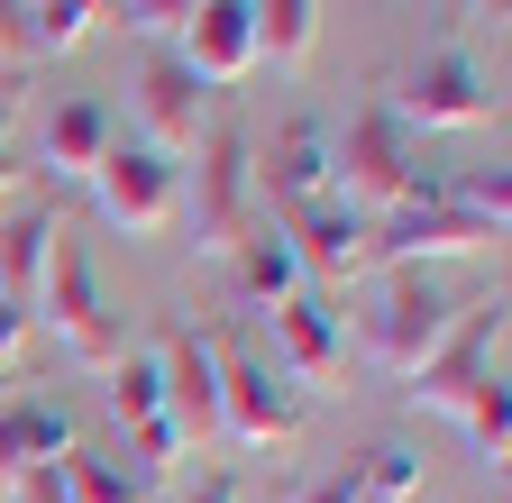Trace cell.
<instances>
[{
    "label": "cell",
    "instance_id": "cell-13",
    "mask_svg": "<svg viewBox=\"0 0 512 503\" xmlns=\"http://www.w3.org/2000/svg\"><path fill=\"white\" fill-rule=\"evenodd\" d=\"M339 193V174H330V119H284L275 147H256V202L266 211H311V202H330Z\"/></svg>",
    "mask_w": 512,
    "mask_h": 503
},
{
    "label": "cell",
    "instance_id": "cell-11",
    "mask_svg": "<svg viewBox=\"0 0 512 503\" xmlns=\"http://www.w3.org/2000/svg\"><path fill=\"white\" fill-rule=\"evenodd\" d=\"M293 430H302V394L256 348H220V439L229 449H275Z\"/></svg>",
    "mask_w": 512,
    "mask_h": 503
},
{
    "label": "cell",
    "instance_id": "cell-25",
    "mask_svg": "<svg viewBox=\"0 0 512 503\" xmlns=\"http://www.w3.org/2000/svg\"><path fill=\"white\" fill-rule=\"evenodd\" d=\"M192 10H202V0H110V19H128L138 37H174Z\"/></svg>",
    "mask_w": 512,
    "mask_h": 503
},
{
    "label": "cell",
    "instance_id": "cell-14",
    "mask_svg": "<svg viewBox=\"0 0 512 503\" xmlns=\"http://www.w3.org/2000/svg\"><path fill=\"white\" fill-rule=\"evenodd\" d=\"M174 65L202 83V92H229L256 74V19H247V0H202L183 28H174Z\"/></svg>",
    "mask_w": 512,
    "mask_h": 503
},
{
    "label": "cell",
    "instance_id": "cell-7",
    "mask_svg": "<svg viewBox=\"0 0 512 503\" xmlns=\"http://www.w3.org/2000/svg\"><path fill=\"white\" fill-rule=\"evenodd\" d=\"M83 193L101 202L110 229H128V238H165V229L183 220V165L156 156L147 138H110L101 165L83 174Z\"/></svg>",
    "mask_w": 512,
    "mask_h": 503
},
{
    "label": "cell",
    "instance_id": "cell-33",
    "mask_svg": "<svg viewBox=\"0 0 512 503\" xmlns=\"http://www.w3.org/2000/svg\"><path fill=\"white\" fill-rule=\"evenodd\" d=\"M0 394H10V375H0Z\"/></svg>",
    "mask_w": 512,
    "mask_h": 503
},
{
    "label": "cell",
    "instance_id": "cell-31",
    "mask_svg": "<svg viewBox=\"0 0 512 503\" xmlns=\"http://www.w3.org/2000/svg\"><path fill=\"white\" fill-rule=\"evenodd\" d=\"M174 503H238V485H229V476H202V485H183Z\"/></svg>",
    "mask_w": 512,
    "mask_h": 503
},
{
    "label": "cell",
    "instance_id": "cell-32",
    "mask_svg": "<svg viewBox=\"0 0 512 503\" xmlns=\"http://www.w3.org/2000/svg\"><path fill=\"white\" fill-rule=\"evenodd\" d=\"M476 10H494V19H503V0H476Z\"/></svg>",
    "mask_w": 512,
    "mask_h": 503
},
{
    "label": "cell",
    "instance_id": "cell-4",
    "mask_svg": "<svg viewBox=\"0 0 512 503\" xmlns=\"http://www.w3.org/2000/svg\"><path fill=\"white\" fill-rule=\"evenodd\" d=\"M330 174H339V202L366 220H384L394 202L421 193V138L384 110V92L348 110V129H330Z\"/></svg>",
    "mask_w": 512,
    "mask_h": 503
},
{
    "label": "cell",
    "instance_id": "cell-10",
    "mask_svg": "<svg viewBox=\"0 0 512 503\" xmlns=\"http://www.w3.org/2000/svg\"><path fill=\"white\" fill-rule=\"evenodd\" d=\"M266 330H275V348H266V366L284 375L293 394H330L339 375H348V321H339V302L330 293H284L275 311H266Z\"/></svg>",
    "mask_w": 512,
    "mask_h": 503
},
{
    "label": "cell",
    "instance_id": "cell-5",
    "mask_svg": "<svg viewBox=\"0 0 512 503\" xmlns=\"http://www.w3.org/2000/svg\"><path fill=\"white\" fill-rule=\"evenodd\" d=\"M448 321H458V302H448V284L430 266H384L357 348H366V366H384V375H403V385H412V375L430 366V348L448 339Z\"/></svg>",
    "mask_w": 512,
    "mask_h": 503
},
{
    "label": "cell",
    "instance_id": "cell-28",
    "mask_svg": "<svg viewBox=\"0 0 512 503\" xmlns=\"http://www.w3.org/2000/svg\"><path fill=\"white\" fill-rule=\"evenodd\" d=\"M10 503H74V494H64V458H55V467H28V476L10 485Z\"/></svg>",
    "mask_w": 512,
    "mask_h": 503
},
{
    "label": "cell",
    "instance_id": "cell-9",
    "mask_svg": "<svg viewBox=\"0 0 512 503\" xmlns=\"http://www.w3.org/2000/svg\"><path fill=\"white\" fill-rule=\"evenodd\" d=\"M384 110H394L412 138H421V129H494V119H503V92L485 83L476 55L439 46V55H421V65L384 92Z\"/></svg>",
    "mask_w": 512,
    "mask_h": 503
},
{
    "label": "cell",
    "instance_id": "cell-19",
    "mask_svg": "<svg viewBox=\"0 0 512 503\" xmlns=\"http://www.w3.org/2000/svg\"><path fill=\"white\" fill-rule=\"evenodd\" d=\"M229 293L247 302V311H275L284 293H302V266H293V238L275 229V220H256L238 247H229Z\"/></svg>",
    "mask_w": 512,
    "mask_h": 503
},
{
    "label": "cell",
    "instance_id": "cell-30",
    "mask_svg": "<svg viewBox=\"0 0 512 503\" xmlns=\"http://www.w3.org/2000/svg\"><path fill=\"white\" fill-rule=\"evenodd\" d=\"M28 339H37V321H28L19 302H0V375L19 366V348H28Z\"/></svg>",
    "mask_w": 512,
    "mask_h": 503
},
{
    "label": "cell",
    "instance_id": "cell-29",
    "mask_svg": "<svg viewBox=\"0 0 512 503\" xmlns=\"http://www.w3.org/2000/svg\"><path fill=\"white\" fill-rule=\"evenodd\" d=\"M293 503H366V494H357V467H330V476H311Z\"/></svg>",
    "mask_w": 512,
    "mask_h": 503
},
{
    "label": "cell",
    "instance_id": "cell-3",
    "mask_svg": "<svg viewBox=\"0 0 512 503\" xmlns=\"http://www.w3.org/2000/svg\"><path fill=\"white\" fill-rule=\"evenodd\" d=\"M202 165H183V238H192V257H211L229 266V247L256 229V138L238 129V119H211V138L192 147Z\"/></svg>",
    "mask_w": 512,
    "mask_h": 503
},
{
    "label": "cell",
    "instance_id": "cell-17",
    "mask_svg": "<svg viewBox=\"0 0 512 503\" xmlns=\"http://www.w3.org/2000/svg\"><path fill=\"white\" fill-rule=\"evenodd\" d=\"M64 449H74V412H64V394H28V385L0 394V494H10L28 467H55Z\"/></svg>",
    "mask_w": 512,
    "mask_h": 503
},
{
    "label": "cell",
    "instance_id": "cell-15",
    "mask_svg": "<svg viewBox=\"0 0 512 503\" xmlns=\"http://www.w3.org/2000/svg\"><path fill=\"white\" fill-rule=\"evenodd\" d=\"M284 238H293V266H302V284L311 293H330V284H357L366 275V211H348L339 193L330 202H311V211H293V220H275Z\"/></svg>",
    "mask_w": 512,
    "mask_h": 503
},
{
    "label": "cell",
    "instance_id": "cell-2",
    "mask_svg": "<svg viewBox=\"0 0 512 503\" xmlns=\"http://www.w3.org/2000/svg\"><path fill=\"white\" fill-rule=\"evenodd\" d=\"M37 330H55V348L74 357L83 375H110L128 357V311L110 302V275L92 257V238L83 229H64L55 220V247H46V284H37V311H28Z\"/></svg>",
    "mask_w": 512,
    "mask_h": 503
},
{
    "label": "cell",
    "instance_id": "cell-12",
    "mask_svg": "<svg viewBox=\"0 0 512 503\" xmlns=\"http://www.w3.org/2000/svg\"><path fill=\"white\" fill-rule=\"evenodd\" d=\"M128 110H138V138H147L156 156H174V165L202 147V138H211V119H220V110H211V92L174 65V46H156L147 65L128 74Z\"/></svg>",
    "mask_w": 512,
    "mask_h": 503
},
{
    "label": "cell",
    "instance_id": "cell-21",
    "mask_svg": "<svg viewBox=\"0 0 512 503\" xmlns=\"http://www.w3.org/2000/svg\"><path fill=\"white\" fill-rule=\"evenodd\" d=\"M247 19H256V65H275V74H302L311 65L320 0H247Z\"/></svg>",
    "mask_w": 512,
    "mask_h": 503
},
{
    "label": "cell",
    "instance_id": "cell-6",
    "mask_svg": "<svg viewBox=\"0 0 512 503\" xmlns=\"http://www.w3.org/2000/svg\"><path fill=\"white\" fill-rule=\"evenodd\" d=\"M485 247H503V229L476 220V211H458L439 183H421L412 202H394L366 229V275H384V266H439V257H485Z\"/></svg>",
    "mask_w": 512,
    "mask_h": 503
},
{
    "label": "cell",
    "instance_id": "cell-16",
    "mask_svg": "<svg viewBox=\"0 0 512 503\" xmlns=\"http://www.w3.org/2000/svg\"><path fill=\"white\" fill-rule=\"evenodd\" d=\"M101 385H110V421L128 430V449H138V458H128V476H147V485L174 476L183 449H174V421H165V394H156V357H119Z\"/></svg>",
    "mask_w": 512,
    "mask_h": 503
},
{
    "label": "cell",
    "instance_id": "cell-20",
    "mask_svg": "<svg viewBox=\"0 0 512 503\" xmlns=\"http://www.w3.org/2000/svg\"><path fill=\"white\" fill-rule=\"evenodd\" d=\"M110 138H119V129H110V110H101L92 92L55 101V119H46V174H55V183H83V174L101 165Z\"/></svg>",
    "mask_w": 512,
    "mask_h": 503
},
{
    "label": "cell",
    "instance_id": "cell-26",
    "mask_svg": "<svg viewBox=\"0 0 512 503\" xmlns=\"http://www.w3.org/2000/svg\"><path fill=\"white\" fill-rule=\"evenodd\" d=\"M28 65H46V55H37V28H28L19 0H0V74H28Z\"/></svg>",
    "mask_w": 512,
    "mask_h": 503
},
{
    "label": "cell",
    "instance_id": "cell-22",
    "mask_svg": "<svg viewBox=\"0 0 512 503\" xmlns=\"http://www.w3.org/2000/svg\"><path fill=\"white\" fill-rule=\"evenodd\" d=\"M348 467H357L366 503H421V449H412V439H375V449L348 458Z\"/></svg>",
    "mask_w": 512,
    "mask_h": 503
},
{
    "label": "cell",
    "instance_id": "cell-18",
    "mask_svg": "<svg viewBox=\"0 0 512 503\" xmlns=\"http://www.w3.org/2000/svg\"><path fill=\"white\" fill-rule=\"evenodd\" d=\"M46 247H55V202H10V211H0V302L37 311Z\"/></svg>",
    "mask_w": 512,
    "mask_h": 503
},
{
    "label": "cell",
    "instance_id": "cell-27",
    "mask_svg": "<svg viewBox=\"0 0 512 503\" xmlns=\"http://www.w3.org/2000/svg\"><path fill=\"white\" fill-rule=\"evenodd\" d=\"M10 110H19V101L0 92V211L19 202V174H28V165H19V138H10Z\"/></svg>",
    "mask_w": 512,
    "mask_h": 503
},
{
    "label": "cell",
    "instance_id": "cell-24",
    "mask_svg": "<svg viewBox=\"0 0 512 503\" xmlns=\"http://www.w3.org/2000/svg\"><path fill=\"white\" fill-rule=\"evenodd\" d=\"M28 28H37V55H74L101 19H110V0H19Z\"/></svg>",
    "mask_w": 512,
    "mask_h": 503
},
{
    "label": "cell",
    "instance_id": "cell-8",
    "mask_svg": "<svg viewBox=\"0 0 512 503\" xmlns=\"http://www.w3.org/2000/svg\"><path fill=\"white\" fill-rule=\"evenodd\" d=\"M147 357H156V394H165V421H174V449L202 458L220 439V339L192 330V321H165Z\"/></svg>",
    "mask_w": 512,
    "mask_h": 503
},
{
    "label": "cell",
    "instance_id": "cell-1",
    "mask_svg": "<svg viewBox=\"0 0 512 503\" xmlns=\"http://www.w3.org/2000/svg\"><path fill=\"white\" fill-rule=\"evenodd\" d=\"M503 330H512V302L485 293V302H458L448 339L430 348V366L412 375V412H439L467 430V458L503 485V458H512V394H503Z\"/></svg>",
    "mask_w": 512,
    "mask_h": 503
},
{
    "label": "cell",
    "instance_id": "cell-23",
    "mask_svg": "<svg viewBox=\"0 0 512 503\" xmlns=\"http://www.w3.org/2000/svg\"><path fill=\"white\" fill-rule=\"evenodd\" d=\"M64 494L74 503H138L147 494V476H128V458H101V449H64Z\"/></svg>",
    "mask_w": 512,
    "mask_h": 503
}]
</instances>
